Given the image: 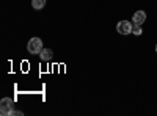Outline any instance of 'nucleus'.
Listing matches in <instances>:
<instances>
[{
	"mask_svg": "<svg viewBox=\"0 0 157 116\" xmlns=\"http://www.w3.org/2000/svg\"><path fill=\"white\" fill-rule=\"evenodd\" d=\"M27 50L32 54V55H36L39 54L43 50V41H41V38H32V39L29 41L27 44Z\"/></svg>",
	"mask_w": 157,
	"mask_h": 116,
	"instance_id": "1",
	"label": "nucleus"
},
{
	"mask_svg": "<svg viewBox=\"0 0 157 116\" xmlns=\"http://www.w3.org/2000/svg\"><path fill=\"white\" fill-rule=\"evenodd\" d=\"M0 113H2L3 116L14 113V110H13V99H10V97L2 99V102H0Z\"/></svg>",
	"mask_w": 157,
	"mask_h": 116,
	"instance_id": "2",
	"label": "nucleus"
},
{
	"mask_svg": "<svg viewBox=\"0 0 157 116\" xmlns=\"http://www.w3.org/2000/svg\"><path fill=\"white\" fill-rule=\"evenodd\" d=\"M132 27H134V25L130 22L121 21V22H118L116 30H118V33H121V35H129V33H132Z\"/></svg>",
	"mask_w": 157,
	"mask_h": 116,
	"instance_id": "3",
	"label": "nucleus"
},
{
	"mask_svg": "<svg viewBox=\"0 0 157 116\" xmlns=\"http://www.w3.org/2000/svg\"><path fill=\"white\" fill-rule=\"evenodd\" d=\"M145 21H146V13L145 11H137L135 14H134V17H132V22L137 24V25L143 24Z\"/></svg>",
	"mask_w": 157,
	"mask_h": 116,
	"instance_id": "4",
	"label": "nucleus"
},
{
	"mask_svg": "<svg viewBox=\"0 0 157 116\" xmlns=\"http://www.w3.org/2000/svg\"><path fill=\"white\" fill-rule=\"evenodd\" d=\"M39 57H41L43 61H50L52 57H54V52H52L50 49H43L41 52H39Z\"/></svg>",
	"mask_w": 157,
	"mask_h": 116,
	"instance_id": "5",
	"label": "nucleus"
},
{
	"mask_svg": "<svg viewBox=\"0 0 157 116\" xmlns=\"http://www.w3.org/2000/svg\"><path fill=\"white\" fill-rule=\"evenodd\" d=\"M46 2L47 0H32V6L35 9H43L46 6Z\"/></svg>",
	"mask_w": 157,
	"mask_h": 116,
	"instance_id": "6",
	"label": "nucleus"
},
{
	"mask_svg": "<svg viewBox=\"0 0 157 116\" xmlns=\"http://www.w3.org/2000/svg\"><path fill=\"white\" fill-rule=\"evenodd\" d=\"M132 33H134V35H137V36H140V35L143 33V30H141V27H140V25L134 24V27H132Z\"/></svg>",
	"mask_w": 157,
	"mask_h": 116,
	"instance_id": "7",
	"label": "nucleus"
},
{
	"mask_svg": "<svg viewBox=\"0 0 157 116\" xmlns=\"http://www.w3.org/2000/svg\"><path fill=\"white\" fill-rule=\"evenodd\" d=\"M155 52H157V46H155Z\"/></svg>",
	"mask_w": 157,
	"mask_h": 116,
	"instance_id": "8",
	"label": "nucleus"
}]
</instances>
